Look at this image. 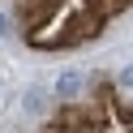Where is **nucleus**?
<instances>
[{
	"mask_svg": "<svg viewBox=\"0 0 133 133\" xmlns=\"http://www.w3.org/2000/svg\"><path fill=\"white\" fill-rule=\"evenodd\" d=\"M90 13H99L103 22H112V17H120V13H129L133 9V0H82Z\"/></svg>",
	"mask_w": 133,
	"mask_h": 133,
	"instance_id": "3",
	"label": "nucleus"
},
{
	"mask_svg": "<svg viewBox=\"0 0 133 133\" xmlns=\"http://www.w3.org/2000/svg\"><path fill=\"white\" fill-rule=\"evenodd\" d=\"M86 86H90V77L82 69H64L60 77H56V86H52V99L56 103H77V99L86 95Z\"/></svg>",
	"mask_w": 133,
	"mask_h": 133,
	"instance_id": "2",
	"label": "nucleus"
},
{
	"mask_svg": "<svg viewBox=\"0 0 133 133\" xmlns=\"http://www.w3.org/2000/svg\"><path fill=\"white\" fill-rule=\"evenodd\" d=\"M22 103H26V112H30V116H47V112H52V103H56V99H52V90H43V86H30Z\"/></svg>",
	"mask_w": 133,
	"mask_h": 133,
	"instance_id": "4",
	"label": "nucleus"
},
{
	"mask_svg": "<svg viewBox=\"0 0 133 133\" xmlns=\"http://www.w3.org/2000/svg\"><path fill=\"white\" fill-rule=\"evenodd\" d=\"M60 9H64V0H13V13H17V22H22V35H30V30L47 26L52 17H60Z\"/></svg>",
	"mask_w": 133,
	"mask_h": 133,
	"instance_id": "1",
	"label": "nucleus"
},
{
	"mask_svg": "<svg viewBox=\"0 0 133 133\" xmlns=\"http://www.w3.org/2000/svg\"><path fill=\"white\" fill-rule=\"evenodd\" d=\"M9 35H13V22H9V13L0 9V39H9Z\"/></svg>",
	"mask_w": 133,
	"mask_h": 133,
	"instance_id": "5",
	"label": "nucleus"
}]
</instances>
